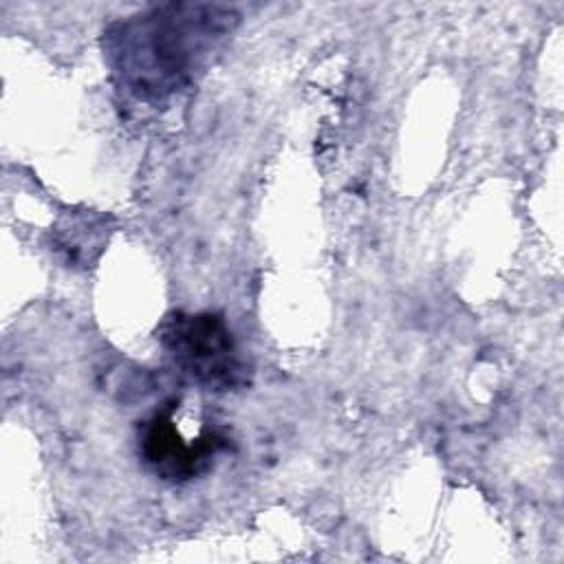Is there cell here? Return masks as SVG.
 Returning <instances> with one entry per match:
<instances>
[{
	"label": "cell",
	"mask_w": 564,
	"mask_h": 564,
	"mask_svg": "<svg viewBox=\"0 0 564 564\" xmlns=\"http://www.w3.org/2000/svg\"><path fill=\"white\" fill-rule=\"evenodd\" d=\"M236 22L238 13L223 4L150 7L108 29L106 59L126 93L163 101L194 79Z\"/></svg>",
	"instance_id": "cell-1"
},
{
	"label": "cell",
	"mask_w": 564,
	"mask_h": 564,
	"mask_svg": "<svg viewBox=\"0 0 564 564\" xmlns=\"http://www.w3.org/2000/svg\"><path fill=\"white\" fill-rule=\"evenodd\" d=\"M227 445V438L212 427L203 430L196 438H185L174 421V403L156 410L139 430L143 465L167 482H187L205 474Z\"/></svg>",
	"instance_id": "cell-3"
},
{
	"label": "cell",
	"mask_w": 564,
	"mask_h": 564,
	"mask_svg": "<svg viewBox=\"0 0 564 564\" xmlns=\"http://www.w3.org/2000/svg\"><path fill=\"white\" fill-rule=\"evenodd\" d=\"M156 337L172 364L196 386L229 392L247 383L245 359L220 315L174 311L165 315Z\"/></svg>",
	"instance_id": "cell-2"
}]
</instances>
